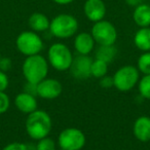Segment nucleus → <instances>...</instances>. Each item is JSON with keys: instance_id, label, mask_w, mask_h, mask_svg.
Here are the masks:
<instances>
[{"instance_id": "obj_4", "label": "nucleus", "mask_w": 150, "mask_h": 150, "mask_svg": "<svg viewBox=\"0 0 150 150\" xmlns=\"http://www.w3.org/2000/svg\"><path fill=\"white\" fill-rule=\"evenodd\" d=\"M71 50L62 42H56L50 46L47 50V62L50 67L59 72H64L70 69L73 61Z\"/></svg>"}, {"instance_id": "obj_31", "label": "nucleus", "mask_w": 150, "mask_h": 150, "mask_svg": "<svg viewBox=\"0 0 150 150\" xmlns=\"http://www.w3.org/2000/svg\"><path fill=\"white\" fill-rule=\"evenodd\" d=\"M57 150H64V149H62V148L59 147V148H57Z\"/></svg>"}, {"instance_id": "obj_2", "label": "nucleus", "mask_w": 150, "mask_h": 150, "mask_svg": "<svg viewBox=\"0 0 150 150\" xmlns=\"http://www.w3.org/2000/svg\"><path fill=\"white\" fill-rule=\"evenodd\" d=\"M50 64L47 59L40 54L26 57L22 64V73L27 82L38 84L47 77Z\"/></svg>"}, {"instance_id": "obj_32", "label": "nucleus", "mask_w": 150, "mask_h": 150, "mask_svg": "<svg viewBox=\"0 0 150 150\" xmlns=\"http://www.w3.org/2000/svg\"><path fill=\"white\" fill-rule=\"evenodd\" d=\"M1 58H2V56H1V52H0V60H1Z\"/></svg>"}, {"instance_id": "obj_27", "label": "nucleus", "mask_w": 150, "mask_h": 150, "mask_svg": "<svg viewBox=\"0 0 150 150\" xmlns=\"http://www.w3.org/2000/svg\"><path fill=\"white\" fill-rule=\"evenodd\" d=\"M11 66H13V63H11V59L7 58V57L1 58V60H0V70L7 72L11 69Z\"/></svg>"}, {"instance_id": "obj_1", "label": "nucleus", "mask_w": 150, "mask_h": 150, "mask_svg": "<svg viewBox=\"0 0 150 150\" xmlns=\"http://www.w3.org/2000/svg\"><path fill=\"white\" fill-rule=\"evenodd\" d=\"M25 129L28 136L35 141L48 137L52 129V117L46 111L37 109L27 115Z\"/></svg>"}, {"instance_id": "obj_21", "label": "nucleus", "mask_w": 150, "mask_h": 150, "mask_svg": "<svg viewBox=\"0 0 150 150\" xmlns=\"http://www.w3.org/2000/svg\"><path fill=\"white\" fill-rule=\"evenodd\" d=\"M139 72L143 75L150 74V52H143L138 58L137 66Z\"/></svg>"}, {"instance_id": "obj_7", "label": "nucleus", "mask_w": 150, "mask_h": 150, "mask_svg": "<svg viewBox=\"0 0 150 150\" xmlns=\"http://www.w3.org/2000/svg\"><path fill=\"white\" fill-rule=\"evenodd\" d=\"M86 143V135L77 127L64 129L58 137L59 147L64 150H81Z\"/></svg>"}, {"instance_id": "obj_17", "label": "nucleus", "mask_w": 150, "mask_h": 150, "mask_svg": "<svg viewBox=\"0 0 150 150\" xmlns=\"http://www.w3.org/2000/svg\"><path fill=\"white\" fill-rule=\"evenodd\" d=\"M134 44L143 52H150V27L140 28L134 35Z\"/></svg>"}, {"instance_id": "obj_8", "label": "nucleus", "mask_w": 150, "mask_h": 150, "mask_svg": "<svg viewBox=\"0 0 150 150\" xmlns=\"http://www.w3.org/2000/svg\"><path fill=\"white\" fill-rule=\"evenodd\" d=\"M95 42L99 45H114L117 40V30L109 21H99L94 23L91 31Z\"/></svg>"}, {"instance_id": "obj_5", "label": "nucleus", "mask_w": 150, "mask_h": 150, "mask_svg": "<svg viewBox=\"0 0 150 150\" xmlns=\"http://www.w3.org/2000/svg\"><path fill=\"white\" fill-rule=\"evenodd\" d=\"M140 72L133 65H125L118 68L113 74L114 88L119 92H129L138 84Z\"/></svg>"}, {"instance_id": "obj_14", "label": "nucleus", "mask_w": 150, "mask_h": 150, "mask_svg": "<svg viewBox=\"0 0 150 150\" xmlns=\"http://www.w3.org/2000/svg\"><path fill=\"white\" fill-rule=\"evenodd\" d=\"M133 133L140 142H150V117L146 115L138 117L134 122Z\"/></svg>"}, {"instance_id": "obj_25", "label": "nucleus", "mask_w": 150, "mask_h": 150, "mask_svg": "<svg viewBox=\"0 0 150 150\" xmlns=\"http://www.w3.org/2000/svg\"><path fill=\"white\" fill-rule=\"evenodd\" d=\"M9 86V78L6 72L0 70V92H5Z\"/></svg>"}, {"instance_id": "obj_18", "label": "nucleus", "mask_w": 150, "mask_h": 150, "mask_svg": "<svg viewBox=\"0 0 150 150\" xmlns=\"http://www.w3.org/2000/svg\"><path fill=\"white\" fill-rule=\"evenodd\" d=\"M116 54L117 50L114 45H99L95 54V59H99L110 64L113 62Z\"/></svg>"}, {"instance_id": "obj_9", "label": "nucleus", "mask_w": 150, "mask_h": 150, "mask_svg": "<svg viewBox=\"0 0 150 150\" xmlns=\"http://www.w3.org/2000/svg\"><path fill=\"white\" fill-rule=\"evenodd\" d=\"M92 63L93 59L90 56L77 54L76 57L73 58L72 64H71L69 71L75 79L86 80L92 76V74H91Z\"/></svg>"}, {"instance_id": "obj_13", "label": "nucleus", "mask_w": 150, "mask_h": 150, "mask_svg": "<svg viewBox=\"0 0 150 150\" xmlns=\"http://www.w3.org/2000/svg\"><path fill=\"white\" fill-rule=\"evenodd\" d=\"M95 39L88 32H81L76 34L74 38V50L78 54L90 56L95 48Z\"/></svg>"}, {"instance_id": "obj_24", "label": "nucleus", "mask_w": 150, "mask_h": 150, "mask_svg": "<svg viewBox=\"0 0 150 150\" xmlns=\"http://www.w3.org/2000/svg\"><path fill=\"white\" fill-rule=\"evenodd\" d=\"M2 150H29V147L23 142H11L5 145Z\"/></svg>"}, {"instance_id": "obj_29", "label": "nucleus", "mask_w": 150, "mask_h": 150, "mask_svg": "<svg viewBox=\"0 0 150 150\" xmlns=\"http://www.w3.org/2000/svg\"><path fill=\"white\" fill-rule=\"evenodd\" d=\"M125 3L129 5V6L136 7V6H138L139 4H141L143 0H125Z\"/></svg>"}, {"instance_id": "obj_22", "label": "nucleus", "mask_w": 150, "mask_h": 150, "mask_svg": "<svg viewBox=\"0 0 150 150\" xmlns=\"http://www.w3.org/2000/svg\"><path fill=\"white\" fill-rule=\"evenodd\" d=\"M35 150H57V143L50 137L42 138L37 141Z\"/></svg>"}, {"instance_id": "obj_28", "label": "nucleus", "mask_w": 150, "mask_h": 150, "mask_svg": "<svg viewBox=\"0 0 150 150\" xmlns=\"http://www.w3.org/2000/svg\"><path fill=\"white\" fill-rule=\"evenodd\" d=\"M24 92L28 93V94L34 95V96L37 97V84L26 81L25 86H24Z\"/></svg>"}, {"instance_id": "obj_26", "label": "nucleus", "mask_w": 150, "mask_h": 150, "mask_svg": "<svg viewBox=\"0 0 150 150\" xmlns=\"http://www.w3.org/2000/svg\"><path fill=\"white\" fill-rule=\"evenodd\" d=\"M100 86L103 88H114V81H113V76L110 75H105L102 78H100Z\"/></svg>"}, {"instance_id": "obj_6", "label": "nucleus", "mask_w": 150, "mask_h": 150, "mask_svg": "<svg viewBox=\"0 0 150 150\" xmlns=\"http://www.w3.org/2000/svg\"><path fill=\"white\" fill-rule=\"evenodd\" d=\"M17 50L23 56L30 57L38 54L44 47L43 40L34 31H23L18 35L16 39Z\"/></svg>"}, {"instance_id": "obj_12", "label": "nucleus", "mask_w": 150, "mask_h": 150, "mask_svg": "<svg viewBox=\"0 0 150 150\" xmlns=\"http://www.w3.org/2000/svg\"><path fill=\"white\" fill-rule=\"evenodd\" d=\"M13 104H15V106L17 107V109L20 112L27 115L38 109V103L36 96L28 94V93L24 92V91L15 97Z\"/></svg>"}, {"instance_id": "obj_3", "label": "nucleus", "mask_w": 150, "mask_h": 150, "mask_svg": "<svg viewBox=\"0 0 150 150\" xmlns=\"http://www.w3.org/2000/svg\"><path fill=\"white\" fill-rule=\"evenodd\" d=\"M78 21L69 13H60L50 21V31L59 39H68L78 31Z\"/></svg>"}, {"instance_id": "obj_11", "label": "nucleus", "mask_w": 150, "mask_h": 150, "mask_svg": "<svg viewBox=\"0 0 150 150\" xmlns=\"http://www.w3.org/2000/svg\"><path fill=\"white\" fill-rule=\"evenodd\" d=\"M83 13L88 21L96 23L104 20L106 5L103 0H86L83 5Z\"/></svg>"}, {"instance_id": "obj_30", "label": "nucleus", "mask_w": 150, "mask_h": 150, "mask_svg": "<svg viewBox=\"0 0 150 150\" xmlns=\"http://www.w3.org/2000/svg\"><path fill=\"white\" fill-rule=\"evenodd\" d=\"M54 2H56L57 4H60V5H67V4H70L72 3L74 0H52Z\"/></svg>"}, {"instance_id": "obj_19", "label": "nucleus", "mask_w": 150, "mask_h": 150, "mask_svg": "<svg viewBox=\"0 0 150 150\" xmlns=\"http://www.w3.org/2000/svg\"><path fill=\"white\" fill-rule=\"evenodd\" d=\"M108 63L99 59H94L92 63V68H91V74L93 77L100 79L103 76L108 74Z\"/></svg>"}, {"instance_id": "obj_15", "label": "nucleus", "mask_w": 150, "mask_h": 150, "mask_svg": "<svg viewBox=\"0 0 150 150\" xmlns=\"http://www.w3.org/2000/svg\"><path fill=\"white\" fill-rule=\"evenodd\" d=\"M133 20L140 28L150 27V5L141 3L136 6L133 13Z\"/></svg>"}, {"instance_id": "obj_20", "label": "nucleus", "mask_w": 150, "mask_h": 150, "mask_svg": "<svg viewBox=\"0 0 150 150\" xmlns=\"http://www.w3.org/2000/svg\"><path fill=\"white\" fill-rule=\"evenodd\" d=\"M137 86L140 96L144 99L150 100V74L143 75L142 77H140Z\"/></svg>"}, {"instance_id": "obj_10", "label": "nucleus", "mask_w": 150, "mask_h": 150, "mask_svg": "<svg viewBox=\"0 0 150 150\" xmlns=\"http://www.w3.org/2000/svg\"><path fill=\"white\" fill-rule=\"evenodd\" d=\"M62 92V83L54 78L46 77L37 84V97L44 100H54L59 98Z\"/></svg>"}, {"instance_id": "obj_23", "label": "nucleus", "mask_w": 150, "mask_h": 150, "mask_svg": "<svg viewBox=\"0 0 150 150\" xmlns=\"http://www.w3.org/2000/svg\"><path fill=\"white\" fill-rule=\"evenodd\" d=\"M11 98L5 92H0V114H4L9 110Z\"/></svg>"}, {"instance_id": "obj_16", "label": "nucleus", "mask_w": 150, "mask_h": 150, "mask_svg": "<svg viewBox=\"0 0 150 150\" xmlns=\"http://www.w3.org/2000/svg\"><path fill=\"white\" fill-rule=\"evenodd\" d=\"M28 24H29V27L31 28L32 31L39 33V32H44L50 29V21L44 13H33L29 17Z\"/></svg>"}]
</instances>
